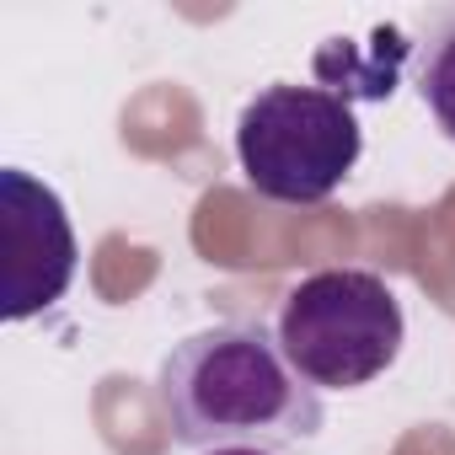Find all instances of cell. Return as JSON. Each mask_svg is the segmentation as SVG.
<instances>
[{
    "label": "cell",
    "instance_id": "cell-5",
    "mask_svg": "<svg viewBox=\"0 0 455 455\" xmlns=\"http://www.w3.org/2000/svg\"><path fill=\"white\" fill-rule=\"evenodd\" d=\"M412 44L402 38V28H375L370 44H348V38H327L316 49V76L327 92L338 97H364V102H386L396 92V76L407 65Z\"/></svg>",
    "mask_w": 455,
    "mask_h": 455
},
{
    "label": "cell",
    "instance_id": "cell-7",
    "mask_svg": "<svg viewBox=\"0 0 455 455\" xmlns=\"http://www.w3.org/2000/svg\"><path fill=\"white\" fill-rule=\"evenodd\" d=\"M209 455H274V450H209Z\"/></svg>",
    "mask_w": 455,
    "mask_h": 455
},
{
    "label": "cell",
    "instance_id": "cell-2",
    "mask_svg": "<svg viewBox=\"0 0 455 455\" xmlns=\"http://www.w3.org/2000/svg\"><path fill=\"white\" fill-rule=\"evenodd\" d=\"M402 300L370 268H322L300 279L279 311V343L316 391H354L386 375L402 354Z\"/></svg>",
    "mask_w": 455,
    "mask_h": 455
},
{
    "label": "cell",
    "instance_id": "cell-1",
    "mask_svg": "<svg viewBox=\"0 0 455 455\" xmlns=\"http://www.w3.org/2000/svg\"><path fill=\"white\" fill-rule=\"evenodd\" d=\"M161 418L188 450H290L316 439L322 391L290 364L263 322H225L182 338L156 375Z\"/></svg>",
    "mask_w": 455,
    "mask_h": 455
},
{
    "label": "cell",
    "instance_id": "cell-3",
    "mask_svg": "<svg viewBox=\"0 0 455 455\" xmlns=\"http://www.w3.org/2000/svg\"><path fill=\"white\" fill-rule=\"evenodd\" d=\"M364 150L354 102L327 86H268L236 118V161L274 204H322Z\"/></svg>",
    "mask_w": 455,
    "mask_h": 455
},
{
    "label": "cell",
    "instance_id": "cell-4",
    "mask_svg": "<svg viewBox=\"0 0 455 455\" xmlns=\"http://www.w3.org/2000/svg\"><path fill=\"white\" fill-rule=\"evenodd\" d=\"M76 231L60 193L22 166L0 172V316L28 322L65 300L76 279Z\"/></svg>",
    "mask_w": 455,
    "mask_h": 455
},
{
    "label": "cell",
    "instance_id": "cell-6",
    "mask_svg": "<svg viewBox=\"0 0 455 455\" xmlns=\"http://www.w3.org/2000/svg\"><path fill=\"white\" fill-rule=\"evenodd\" d=\"M418 92L434 113V124L455 140V12L434 17L428 38H423V60H418Z\"/></svg>",
    "mask_w": 455,
    "mask_h": 455
}]
</instances>
